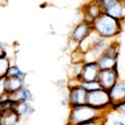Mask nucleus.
I'll use <instances>...</instances> for the list:
<instances>
[{"label": "nucleus", "mask_w": 125, "mask_h": 125, "mask_svg": "<svg viewBox=\"0 0 125 125\" xmlns=\"http://www.w3.org/2000/svg\"><path fill=\"white\" fill-rule=\"evenodd\" d=\"M10 98L14 102H17V101H30L32 99V95H31V92L29 91L28 88L23 87L19 91L10 94Z\"/></svg>", "instance_id": "nucleus-17"}, {"label": "nucleus", "mask_w": 125, "mask_h": 125, "mask_svg": "<svg viewBox=\"0 0 125 125\" xmlns=\"http://www.w3.org/2000/svg\"><path fill=\"white\" fill-rule=\"evenodd\" d=\"M112 109H115V111H117L119 114H121L122 116L125 117V101H122V102L117 103V104H113Z\"/></svg>", "instance_id": "nucleus-22"}, {"label": "nucleus", "mask_w": 125, "mask_h": 125, "mask_svg": "<svg viewBox=\"0 0 125 125\" xmlns=\"http://www.w3.org/2000/svg\"><path fill=\"white\" fill-rule=\"evenodd\" d=\"M5 88H4V78H0V97L3 94H5Z\"/></svg>", "instance_id": "nucleus-24"}, {"label": "nucleus", "mask_w": 125, "mask_h": 125, "mask_svg": "<svg viewBox=\"0 0 125 125\" xmlns=\"http://www.w3.org/2000/svg\"><path fill=\"white\" fill-rule=\"evenodd\" d=\"M118 125H125V123H123V122H118Z\"/></svg>", "instance_id": "nucleus-26"}, {"label": "nucleus", "mask_w": 125, "mask_h": 125, "mask_svg": "<svg viewBox=\"0 0 125 125\" xmlns=\"http://www.w3.org/2000/svg\"><path fill=\"white\" fill-rule=\"evenodd\" d=\"M104 111L97 109L89 104L71 106L69 115V125H78L88 121L97 119L99 117L104 116Z\"/></svg>", "instance_id": "nucleus-2"}, {"label": "nucleus", "mask_w": 125, "mask_h": 125, "mask_svg": "<svg viewBox=\"0 0 125 125\" xmlns=\"http://www.w3.org/2000/svg\"><path fill=\"white\" fill-rule=\"evenodd\" d=\"M25 87V78L18 76H6L4 77V88L5 92L13 94Z\"/></svg>", "instance_id": "nucleus-13"}, {"label": "nucleus", "mask_w": 125, "mask_h": 125, "mask_svg": "<svg viewBox=\"0 0 125 125\" xmlns=\"http://www.w3.org/2000/svg\"><path fill=\"white\" fill-rule=\"evenodd\" d=\"M119 79V73L116 69H107V70H100L98 75V83L101 89L108 90L111 89L115 83Z\"/></svg>", "instance_id": "nucleus-8"}, {"label": "nucleus", "mask_w": 125, "mask_h": 125, "mask_svg": "<svg viewBox=\"0 0 125 125\" xmlns=\"http://www.w3.org/2000/svg\"><path fill=\"white\" fill-rule=\"evenodd\" d=\"M123 30H124V32H125V28H124V29H123Z\"/></svg>", "instance_id": "nucleus-28"}, {"label": "nucleus", "mask_w": 125, "mask_h": 125, "mask_svg": "<svg viewBox=\"0 0 125 125\" xmlns=\"http://www.w3.org/2000/svg\"><path fill=\"white\" fill-rule=\"evenodd\" d=\"M5 53H6V48H5L4 43L0 42V55H3Z\"/></svg>", "instance_id": "nucleus-25"}, {"label": "nucleus", "mask_w": 125, "mask_h": 125, "mask_svg": "<svg viewBox=\"0 0 125 125\" xmlns=\"http://www.w3.org/2000/svg\"><path fill=\"white\" fill-rule=\"evenodd\" d=\"M109 98L113 104L125 101V79H118L115 84L108 90Z\"/></svg>", "instance_id": "nucleus-12"}, {"label": "nucleus", "mask_w": 125, "mask_h": 125, "mask_svg": "<svg viewBox=\"0 0 125 125\" xmlns=\"http://www.w3.org/2000/svg\"><path fill=\"white\" fill-rule=\"evenodd\" d=\"M78 125H104V116L99 117V118L91 120V121H88V122L78 124Z\"/></svg>", "instance_id": "nucleus-23"}, {"label": "nucleus", "mask_w": 125, "mask_h": 125, "mask_svg": "<svg viewBox=\"0 0 125 125\" xmlns=\"http://www.w3.org/2000/svg\"><path fill=\"white\" fill-rule=\"evenodd\" d=\"M0 125H2V122H1V118H0Z\"/></svg>", "instance_id": "nucleus-27"}, {"label": "nucleus", "mask_w": 125, "mask_h": 125, "mask_svg": "<svg viewBox=\"0 0 125 125\" xmlns=\"http://www.w3.org/2000/svg\"><path fill=\"white\" fill-rule=\"evenodd\" d=\"M114 42V39H102L98 44L92 47L90 50L83 53V62H97V60L102 55L103 52L107 49V47Z\"/></svg>", "instance_id": "nucleus-6"}, {"label": "nucleus", "mask_w": 125, "mask_h": 125, "mask_svg": "<svg viewBox=\"0 0 125 125\" xmlns=\"http://www.w3.org/2000/svg\"><path fill=\"white\" fill-rule=\"evenodd\" d=\"M83 62H72L71 64V68H70V71L68 72V76L70 79H75L78 78L81 71V68H83Z\"/></svg>", "instance_id": "nucleus-19"}, {"label": "nucleus", "mask_w": 125, "mask_h": 125, "mask_svg": "<svg viewBox=\"0 0 125 125\" xmlns=\"http://www.w3.org/2000/svg\"><path fill=\"white\" fill-rule=\"evenodd\" d=\"M0 118H1L2 125H17L21 119L20 116L14 109H10V111L0 114Z\"/></svg>", "instance_id": "nucleus-16"}, {"label": "nucleus", "mask_w": 125, "mask_h": 125, "mask_svg": "<svg viewBox=\"0 0 125 125\" xmlns=\"http://www.w3.org/2000/svg\"><path fill=\"white\" fill-rule=\"evenodd\" d=\"M78 84L80 87H83L87 92H91V91H95V90L100 89V84L98 83V80H94V81H87V83H83V81H79Z\"/></svg>", "instance_id": "nucleus-20"}, {"label": "nucleus", "mask_w": 125, "mask_h": 125, "mask_svg": "<svg viewBox=\"0 0 125 125\" xmlns=\"http://www.w3.org/2000/svg\"><path fill=\"white\" fill-rule=\"evenodd\" d=\"M105 14L113 18L125 22V0H100Z\"/></svg>", "instance_id": "nucleus-5"}, {"label": "nucleus", "mask_w": 125, "mask_h": 125, "mask_svg": "<svg viewBox=\"0 0 125 125\" xmlns=\"http://www.w3.org/2000/svg\"><path fill=\"white\" fill-rule=\"evenodd\" d=\"M13 109L20 116V118L28 116L33 112V107L31 106L29 101H17L14 103Z\"/></svg>", "instance_id": "nucleus-15"}, {"label": "nucleus", "mask_w": 125, "mask_h": 125, "mask_svg": "<svg viewBox=\"0 0 125 125\" xmlns=\"http://www.w3.org/2000/svg\"><path fill=\"white\" fill-rule=\"evenodd\" d=\"M102 39L103 38L101 36H99L95 30H92L91 32H90L88 36L85 37L79 44H78V49H79L81 52L84 53V52H87L88 50L91 49L92 47L95 46L96 44H98Z\"/></svg>", "instance_id": "nucleus-14"}, {"label": "nucleus", "mask_w": 125, "mask_h": 125, "mask_svg": "<svg viewBox=\"0 0 125 125\" xmlns=\"http://www.w3.org/2000/svg\"><path fill=\"white\" fill-rule=\"evenodd\" d=\"M120 51L119 44L117 42H113L107 47V49L103 52L98 60L97 65L100 70H107V69H116L118 66V55Z\"/></svg>", "instance_id": "nucleus-3"}, {"label": "nucleus", "mask_w": 125, "mask_h": 125, "mask_svg": "<svg viewBox=\"0 0 125 125\" xmlns=\"http://www.w3.org/2000/svg\"><path fill=\"white\" fill-rule=\"evenodd\" d=\"M100 69L98 67L96 62H83V68H81L80 74L77 79L83 83L87 81H94L98 79Z\"/></svg>", "instance_id": "nucleus-7"}, {"label": "nucleus", "mask_w": 125, "mask_h": 125, "mask_svg": "<svg viewBox=\"0 0 125 125\" xmlns=\"http://www.w3.org/2000/svg\"><path fill=\"white\" fill-rule=\"evenodd\" d=\"M6 76H18V77H24L25 78L26 73L24 71H22L21 68L18 67L17 65H10L9 71L6 73Z\"/></svg>", "instance_id": "nucleus-21"}, {"label": "nucleus", "mask_w": 125, "mask_h": 125, "mask_svg": "<svg viewBox=\"0 0 125 125\" xmlns=\"http://www.w3.org/2000/svg\"><path fill=\"white\" fill-rule=\"evenodd\" d=\"M10 65V60L6 53L0 55V78H4L6 76V73L9 71Z\"/></svg>", "instance_id": "nucleus-18"}, {"label": "nucleus", "mask_w": 125, "mask_h": 125, "mask_svg": "<svg viewBox=\"0 0 125 125\" xmlns=\"http://www.w3.org/2000/svg\"><path fill=\"white\" fill-rule=\"evenodd\" d=\"M87 97L88 92L79 84L71 87L69 90V103L71 106L87 104Z\"/></svg>", "instance_id": "nucleus-9"}, {"label": "nucleus", "mask_w": 125, "mask_h": 125, "mask_svg": "<svg viewBox=\"0 0 125 125\" xmlns=\"http://www.w3.org/2000/svg\"><path fill=\"white\" fill-rule=\"evenodd\" d=\"M92 30H93L92 22H89V21H85V20L81 21L72 29L71 40L73 42L77 43V44H79Z\"/></svg>", "instance_id": "nucleus-10"}, {"label": "nucleus", "mask_w": 125, "mask_h": 125, "mask_svg": "<svg viewBox=\"0 0 125 125\" xmlns=\"http://www.w3.org/2000/svg\"><path fill=\"white\" fill-rule=\"evenodd\" d=\"M93 30L104 39H116L123 30V23L104 11L92 22Z\"/></svg>", "instance_id": "nucleus-1"}, {"label": "nucleus", "mask_w": 125, "mask_h": 125, "mask_svg": "<svg viewBox=\"0 0 125 125\" xmlns=\"http://www.w3.org/2000/svg\"><path fill=\"white\" fill-rule=\"evenodd\" d=\"M87 104L101 111H106L112 108V100L109 98V94L107 90L98 89L95 91L88 92Z\"/></svg>", "instance_id": "nucleus-4"}, {"label": "nucleus", "mask_w": 125, "mask_h": 125, "mask_svg": "<svg viewBox=\"0 0 125 125\" xmlns=\"http://www.w3.org/2000/svg\"><path fill=\"white\" fill-rule=\"evenodd\" d=\"M103 13V7L101 4L100 0H91L89 3L83 7V14H84V20L89 22H93L97 17Z\"/></svg>", "instance_id": "nucleus-11"}]
</instances>
